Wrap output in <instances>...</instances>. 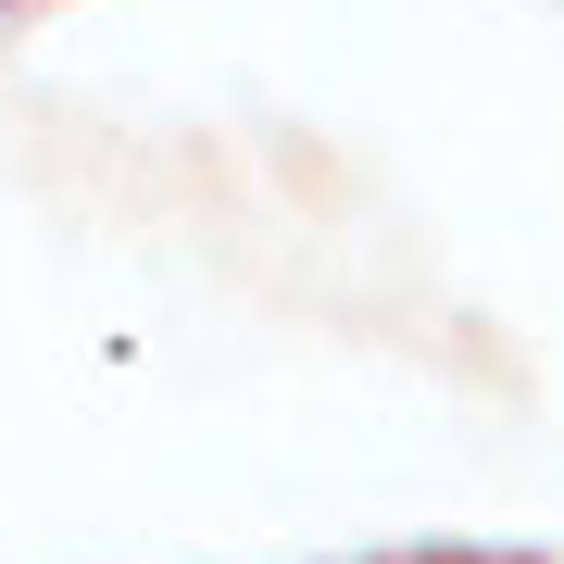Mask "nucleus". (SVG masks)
Listing matches in <instances>:
<instances>
[]
</instances>
